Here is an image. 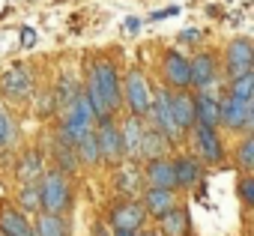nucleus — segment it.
Wrapping results in <instances>:
<instances>
[{"label":"nucleus","mask_w":254,"mask_h":236,"mask_svg":"<svg viewBox=\"0 0 254 236\" xmlns=\"http://www.w3.org/2000/svg\"><path fill=\"white\" fill-rule=\"evenodd\" d=\"M120 144H123L126 153H138V150H141V129H138V120H135V117H132L129 123H126Z\"/></svg>","instance_id":"nucleus-21"},{"label":"nucleus","mask_w":254,"mask_h":236,"mask_svg":"<svg viewBox=\"0 0 254 236\" xmlns=\"http://www.w3.org/2000/svg\"><path fill=\"white\" fill-rule=\"evenodd\" d=\"M147 236H159V233H147Z\"/></svg>","instance_id":"nucleus-37"},{"label":"nucleus","mask_w":254,"mask_h":236,"mask_svg":"<svg viewBox=\"0 0 254 236\" xmlns=\"http://www.w3.org/2000/svg\"><path fill=\"white\" fill-rule=\"evenodd\" d=\"M12 138V126H9V120H6V114L0 111V144H6Z\"/></svg>","instance_id":"nucleus-30"},{"label":"nucleus","mask_w":254,"mask_h":236,"mask_svg":"<svg viewBox=\"0 0 254 236\" xmlns=\"http://www.w3.org/2000/svg\"><path fill=\"white\" fill-rule=\"evenodd\" d=\"M126 99H129L135 114L150 111V90H147V81L141 72H129V78H126Z\"/></svg>","instance_id":"nucleus-5"},{"label":"nucleus","mask_w":254,"mask_h":236,"mask_svg":"<svg viewBox=\"0 0 254 236\" xmlns=\"http://www.w3.org/2000/svg\"><path fill=\"white\" fill-rule=\"evenodd\" d=\"M194 138H197V150H200V156H203L206 162H218V159H221L218 135L212 132V126H203V123H197V132H194Z\"/></svg>","instance_id":"nucleus-10"},{"label":"nucleus","mask_w":254,"mask_h":236,"mask_svg":"<svg viewBox=\"0 0 254 236\" xmlns=\"http://www.w3.org/2000/svg\"><path fill=\"white\" fill-rule=\"evenodd\" d=\"M123 30L129 33V36H135L138 30H141V18H126V24H123Z\"/></svg>","instance_id":"nucleus-32"},{"label":"nucleus","mask_w":254,"mask_h":236,"mask_svg":"<svg viewBox=\"0 0 254 236\" xmlns=\"http://www.w3.org/2000/svg\"><path fill=\"white\" fill-rule=\"evenodd\" d=\"M165 75H168V81L177 84V87H189V84H191V66H189V60H183V54H177V51H171V54L165 57Z\"/></svg>","instance_id":"nucleus-9"},{"label":"nucleus","mask_w":254,"mask_h":236,"mask_svg":"<svg viewBox=\"0 0 254 236\" xmlns=\"http://www.w3.org/2000/svg\"><path fill=\"white\" fill-rule=\"evenodd\" d=\"M33 42H36V33H33L30 27H24V30H21V45H24V48H30Z\"/></svg>","instance_id":"nucleus-33"},{"label":"nucleus","mask_w":254,"mask_h":236,"mask_svg":"<svg viewBox=\"0 0 254 236\" xmlns=\"http://www.w3.org/2000/svg\"><path fill=\"white\" fill-rule=\"evenodd\" d=\"M147 177H150V182H153V185H159V188H171V185H177L174 168H171L168 162H162V159H156V162L147 168Z\"/></svg>","instance_id":"nucleus-15"},{"label":"nucleus","mask_w":254,"mask_h":236,"mask_svg":"<svg viewBox=\"0 0 254 236\" xmlns=\"http://www.w3.org/2000/svg\"><path fill=\"white\" fill-rule=\"evenodd\" d=\"M63 233H66L63 218H57V215H42V218H39L36 236H63Z\"/></svg>","instance_id":"nucleus-22"},{"label":"nucleus","mask_w":254,"mask_h":236,"mask_svg":"<svg viewBox=\"0 0 254 236\" xmlns=\"http://www.w3.org/2000/svg\"><path fill=\"white\" fill-rule=\"evenodd\" d=\"M251 90H254V75L245 72V75L233 78V90H230V96H233V99H245V102H251Z\"/></svg>","instance_id":"nucleus-23"},{"label":"nucleus","mask_w":254,"mask_h":236,"mask_svg":"<svg viewBox=\"0 0 254 236\" xmlns=\"http://www.w3.org/2000/svg\"><path fill=\"white\" fill-rule=\"evenodd\" d=\"M162 230L168 236H183L186 233V212L180 209H165L162 212Z\"/></svg>","instance_id":"nucleus-18"},{"label":"nucleus","mask_w":254,"mask_h":236,"mask_svg":"<svg viewBox=\"0 0 254 236\" xmlns=\"http://www.w3.org/2000/svg\"><path fill=\"white\" fill-rule=\"evenodd\" d=\"M171 117H174V123L180 129H189L194 126V105L189 96H171Z\"/></svg>","instance_id":"nucleus-12"},{"label":"nucleus","mask_w":254,"mask_h":236,"mask_svg":"<svg viewBox=\"0 0 254 236\" xmlns=\"http://www.w3.org/2000/svg\"><path fill=\"white\" fill-rule=\"evenodd\" d=\"M156 120H159V126L174 138L177 132H180V126L174 123V117H171V96L168 93H159V105H156Z\"/></svg>","instance_id":"nucleus-16"},{"label":"nucleus","mask_w":254,"mask_h":236,"mask_svg":"<svg viewBox=\"0 0 254 236\" xmlns=\"http://www.w3.org/2000/svg\"><path fill=\"white\" fill-rule=\"evenodd\" d=\"M144 215H147V209H144L141 203H126V206H117V209H114L111 221H114L117 230H132V233H135V230L144 224Z\"/></svg>","instance_id":"nucleus-7"},{"label":"nucleus","mask_w":254,"mask_h":236,"mask_svg":"<svg viewBox=\"0 0 254 236\" xmlns=\"http://www.w3.org/2000/svg\"><path fill=\"white\" fill-rule=\"evenodd\" d=\"M194 123H203V126H215L218 123V102L212 96H197L194 102Z\"/></svg>","instance_id":"nucleus-14"},{"label":"nucleus","mask_w":254,"mask_h":236,"mask_svg":"<svg viewBox=\"0 0 254 236\" xmlns=\"http://www.w3.org/2000/svg\"><path fill=\"white\" fill-rule=\"evenodd\" d=\"M0 87H3V93L6 96H24L27 90H30V75L21 69V66H15V69H9L6 75H3V81H0Z\"/></svg>","instance_id":"nucleus-11"},{"label":"nucleus","mask_w":254,"mask_h":236,"mask_svg":"<svg viewBox=\"0 0 254 236\" xmlns=\"http://www.w3.org/2000/svg\"><path fill=\"white\" fill-rule=\"evenodd\" d=\"M251 42L248 39H233L227 48V63H230V78H239L245 72H251Z\"/></svg>","instance_id":"nucleus-6"},{"label":"nucleus","mask_w":254,"mask_h":236,"mask_svg":"<svg viewBox=\"0 0 254 236\" xmlns=\"http://www.w3.org/2000/svg\"><path fill=\"white\" fill-rule=\"evenodd\" d=\"M75 147H78V153H81V159H87V162H99V147H96V135H84V138H78L75 141Z\"/></svg>","instance_id":"nucleus-24"},{"label":"nucleus","mask_w":254,"mask_h":236,"mask_svg":"<svg viewBox=\"0 0 254 236\" xmlns=\"http://www.w3.org/2000/svg\"><path fill=\"white\" fill-rule=\"evenodd\" d=\"M251 117H254V111H251V102H245V99H233L230 96L227 102L218 105V120L227 123L230 129H248Z\"/></svg>","instance_id":"nucleus-4"},{"label":"nucleus","mask_w":254,"mask_h":236,"mask_svg":"<svg viewBox=\"0 0 254 236\" xmlns=\"http://www.w3.org/2000/svg\"><path fill=\"white\" fill-rule=\"evenodd\" d=\"M135 185H138V174L123 171V177H120V188H123V191H135Z\"/></svg>","instance_id":"nucleus-28"},{"label":"nucleus","mask_w":254,"mask_h":236,"mask_svg":"<svg viewBox=\"0 0 254 236\" xmlns=\"http://www.w3.org/2000/svg\"><path fill=\"white\" fill-rule=\"evenodd\" d=\"M39 200L51 209V212H60L63 206H66V200H69V185H66V179H63V174H48L45 179H42V188H39Z\"/></svg>","instance_id":"nucleus-3"},{"label":"nucleus","mask_w":254,"mask_h":236,"mask_svg":"<svg viewBox=\"0 0 254 236\" xmlns=\"http://www.w3.org/2000/svg\"><path fill=\"white\" fill-rule=\"evenodd\" d=\"M21 200H24V206H30V209H36L39 206V188H24V194H21Z\"/></svg>","instance_id":"nucleus-29"},{"label":"nucleus","mask_w":254,"mask_h":236,"mask_svg":"<svg viewBox=\"0 0 254 236\" xmlns=\"http://www.w3.org/2000/svg\"><path fill=\"white\" fill-rule=\"evenodd\" d=\"M189 66H191V84H197V87L206 90V84H212V78H215V60L209 54H200Z\"/></svg>","instance_id":"nucleus-13"},{"label":"nucleus","mask_w":254,"mask_h":236,"mask_svg":"<svg viewBox=\"0 0 254 236\" xmlns=\"http://www.w3.org/2000/svg\"><path fill=\"white\" fill-rule=\"evenodd\" d=\"M0 227H3L6 236H33L27 221L21 215H15V212H3V215H0Z\"/></svg>","instance_id":"nucleus-17"},{"label":"nucleus","mask_w":254,"mask_h":236,"mask_svg":"<svg viewBox=\"0 0 254 236\" xmlns=\"http://www.w3.org/2000/svg\"><path fill=\"white\" fill-rule=\"evenodd\" d=\"M141 144H144L141 150H144L147 156H153V159H156V156L162 153V147H165V138H162L159 132H147V135H141Z\"/></svg>","instance_id":"nucleus-26"},{"label":"nucleus","mask_w":254,"mask_h":236,"mask_svg":"<svg viewBox=\"0 0 254 236\" xmlns=\"http://www.w3.org/2000/svg\"><path fill=\"white\" fill-rule=\"evenodd\" d=\"M87 99L96 111V117H105L108 111H114L120 105V87H117V72L108 63H99L87 90Z\"/></svg>","instance_id":"nucleus-1"},{"label":"nucleus","mask_w":254,"mask_h":236,"mask_svg":"<svg viewBox=\"0 0 254 236\" xmlns=\"http://www.w3.org/2000/svg\"><path fill=\"white\" fill-rule=\"evenodd\" d=\"M39 171H42V159H39V153H27L24 156V162H21V179H33V177H39Z\"/></svg>","instance_id":"nucleus-25"},{"label":"nucleus","mask_w":254,"mask_h":236,"mask_svg":"<svg viewBox=\"0 0 254 236\" xmlns=\"http://www.w3.org/2000/svg\"><path fill=\"white\" fill-rule=\"evenodd\" d=\"M197 36H200V33H197V30H186V33H183V36H180V39H186V42H194V39H197Z\"/></svg>","instance_id":"nucleus-35"},{"label":"nucleus","mask_w":254,"mask_h":236,"mask_svg":"<svg viewBox=\"0 0 254 236\" xmlns=\"http://www.w3.org/2000/svg\"><path fill=\"white\" fill-rule=\"evenodd\" d=\"M147 209H150V212H156V215H162L165 209H171V191H168V188L153 185V188L147 191Z\"/></svg>","instance_id":"nucleus-20"},{"label":"nucleus","mask_w":254,"mask_h":236,"mask_svg":"<svg viewBox=\"0 0 254 236\" xmlns=\"http://www.w3.org/2000/svg\"><path fill=\"white\" fill-rule=\"evenodd\" d=\"M93 120H96V111H93L90 99H87V96H75V99H72V111H69L66 123H63L66 141H72V147H75V141L90 132V123H93Z\"/></svg>","instance_id":"nucleus-2"},{"label":"nucleus","mask_w":254,"mask_h":236,"mask_svg":"<svg viewBox=\"0 0 254 236\" xmlns=\"http://www.w3.org/2000/svg\"><path fill=\"white\" fill-rule=\"evenodd\" d=\"M117 236H132V230H117Z\"/></svg>","instance_id":"nucleus-36"},{"label":"nucleus","mask_w":254,"mask_h":236,"mask_svg":"<svg viewBox=\"0 0 254 236\" xmlns=\"http://www.w3.org/2000/svg\"><path fill=\"white\" fill-rule=\"evenodd\" d=\"M174 177H177V182L191 185V182L200 177V168H197V162H194V159H180V162L174 165Z\"/></svg>","instance_id":"nucleus-19"},{"label":"nucleus","mask_w":254,"mask_h":236,"mask_svg":"<svg viewBox=\"0 0 254 236\" xmlns=\"http://www.w3.org/2000/svg\"><path fill=\"white\" fill-rule=\"evenodd\" d=\"M96 147H99V156H105V159H117V156L123 153V144H120V132H117V129H114L108 120H102V123H99Z\"/></svg>","instance_id":"nucleus-8"},{"label":"nucleus","mask_w":254,"mask_h":236,"mask_svg":"<svg viewBox=\"0 0 254 236\" xmlns=\"http://www.w3.org/2000/svg\"><path fill=\"white\" fill-rule=\"evenodd\" d=\"M171 15H177V9H165V12H156V15H153V21H159V18H171Z\"/></svg>","instance_id":"nucleus-34"},{"label":"nucleus","mask_w":254,"mask_h":236,"mask_svg":"<svg viewBox=\"0 0 254 236\" xmlns=\"http://www.w3.org/2000/svg\"><path fill=\"white\" fill-rule=\"evenodd\" d=\"M239 194H242V200H245V203H254V182H251V179H242Z\"/></svg>","instance_id":"nucleus-31"},{"label":"nucleus","mask_w":254,"mask_h":236,"mask_svg":"<svg viewBox=\"0 0 254 236\" xmlns=\"http://www.w3.org/2000/svg\"><path fill=\"white\" fill-rule=\"evenodd\" d=\"M239 162H242V171H251V165H254V141H251V138L242 144V150H239Z\"/></svg>","instance_id":"nucleus-27"}]
</instances>
